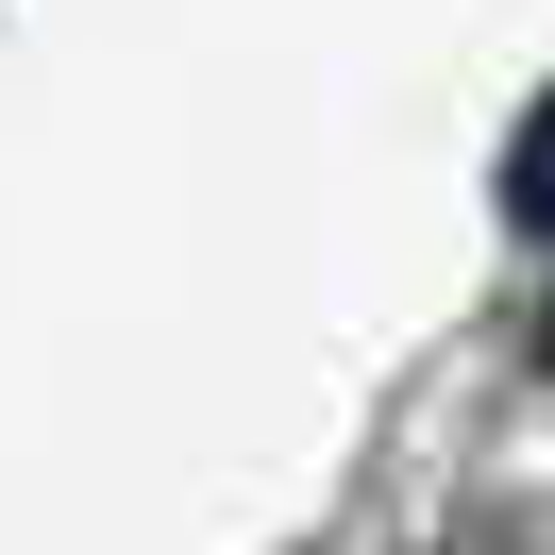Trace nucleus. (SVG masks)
I'll return each mask as SVG.
<instances>
[{"instance_id":"nucleus-1","label":"nucleus","mask_w":555,"mask_h":555,"mask_svg":"<svg viewBox=\"0 0 555 555\" xmlns=\"http://www.w3.org/2000/svg\"><path fill=\"white\" fill-rule=\"evenodd\" d=\"M505 219L555 236V85H539V118H521V152H505Z\"/></svg>"}]
</instances>
